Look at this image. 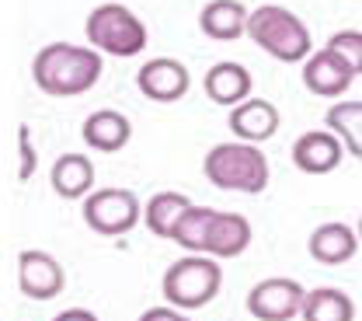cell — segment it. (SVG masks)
<instances>
[{"mask_svg": "<svg viewBox=\"0 0 362 321\" xmlns=\"http://www.w3.org/2000/svg\"><path fill=\"white\" fill-rule=\"evenodd\" d=\"M139 321H192V318H188V315H181L178 308H171V304H168V308H150V311H143Z\"/></svg>", "mask_w": 362, "mask_h": 321, "instance_id": "25", "label": "cell"}, {"mask_svg": "<svg viewBox=\"0 0 362 321\" xmlns=\"http://www.w3.org/2000/svg\"><path fill=\"white\" fill-rule=\"evenodd\" d=\"M307 290L289 276H272L247 290V315L255 321H293L303 315Z\"/></svg>", "mask_w": 362, "mask_h": 321, "instance_id": "7", "label": "cell"}, {"mask_svg": "<svg viewBox=\"0 0 362 321\" xmlns=\"http://www.w3.org/2000/svg\"><path fill=\"white\" fill-rule=\"evenodd\" d=\"M18 154H21V164H18V182H28V179L35 175V164H39V157H35L32 133H28V126H25V123L18 126Z\"/></svg>", "mask_w": 362, "mask_h": 321, "instance_id": "24", "label": "cell"}, {"mask_svg": "<svg viewBox=\"0 0 362 321\" xmlns=\"http://www.w3.org/2000/svg\"><path fill=\"white\" fill-rule=\"evenodd\" d=\"M352 81H356V74L349 70V63L338 60L327 46L317 49L314 56L303 63V84L317 98H341V94L352 88Z\"/></svg>", "mask_w": 362, "mask_h": 321, "instance_id": "12", "label": "cell"}, {"mask_svg": "<svg viewBox=\"0 0 362 321\" xmlns=\"http://www.w3.org/2000/svg\"><path fill=\"white\" fill-rule=\"evenodd\" d=\"M303 321H356V304L338 286H317L303 300Z\"/></svg>", "mask_w": 362, "mask_h": 321, "instance_id": "20", "label": "cell"}, {"mask_svg": "<svg viewBox=\"0 0 362 321\" xmlns=\"http://www.w3.org/2000/svg\"><path fill=\"white\" fill-rule=\"evenodd\" d=\"M143 220V206L133 188H98L84 199V224L94 234L122 237Z\"/></svg>", "mask_w": 362, "mask_h": 321, "instance_id": "6", "label": "cell"}, {"mask_svg": "<svg viewBox=\"0 0 362 321\" xmlns=\"http://www.w3.org/2000/svg\"><path fill=\"white\" fill-rule=\"evenodd\" d=\"M202 171H206V179L216 188H223V192H247V196L265 192L272 179L269 157L262 154V147L258 143H244V140L216 143L206 154Z\"/></svg>", "mask_w": 362, "mask_h": 321, "instance_id": "2", "label": "cell"}, {"mask_svg": "<svg viewBox=\"0 0 362 321\" xmlns=\"http://www.w3.org/2000/svg\"><path fill=\"white\" fill-rule=\"evenodd\" d=\"M136 88L143 91V98L150 101H160V105H171V101H181L185 94L192 91V74L181 60H171V56H153L139 67L136 74Z\"/></svg>", "mask_w": 362, "mask_h": 321, "instance_id": "8", "label": "cell"}, {"mask_svg": "<svg viewBox=\"0 0 362 321\" xmlns=\"http://www.w3.org/2000/svg\"><path fill=\"white\" fill-rule=\"evenodd\" d=\"M345 143L331 130H310L293 143V164L303 175H331L345 161Z\"/></svg>", "mask_w": 362, "mask_h": 321, "instance_id": "11", "label": "cell"}, {"mask_svg": "<svg viewBox=\"0 0 362 321\" xmlns=\"http://www.w3.org/2000/svg\"><path fill=\"white\" fill-rule=\"evenodd\" d=\"M52 321H98V315L88 311V308H66V311H59Z\"/></svg>", "mask_w": 362, "mask_h": 321, "instance_id": "26", "label": "cell"}, {"mask_svg": "<svg viewBox=\"0 0 362 321\" xmlns=\"http://www.w3.org/2000/svg\"><path fill=\"white\" fill-rule=\"evenodd\" d=\"M81 137L98 154H119L133 140V123H129V116H122L115 108H98L84 119Z\"/></svg>", "mask_w": 362, "mask_h": 321, "instance_id": "15", "label": "cell"}, {"mask_svg": "<svg viewBox=\"0 0 362 321\" xmlns=\"http://www.w3.org/2000/svg\"><path fill=\"white\" fill-rule=\"evenodd\" d=\"M18 286L32 300H52V297L63 293L66 273H63L59 259H52L49 252L28 248V252L18 255Z\"/></svg>", "mask_w": 362, "mask_h": 321, "instance_id": "9", "label": "cell"}, {"mask_svg": "<svg viewBox=\"0 0 362 321\" xmlns=\"http://www.w3.org/2000/svg\"><path fill=\"white\" fill-rule=\"evenodd\" d=\"M359 230L341 224V220H331V224H320V227L310 234L307 248H310V259L320 262V266H345L356 259L359 252Z\"/></svg>", "mask_w": 362, "mask_h": 321, "instance_id": "14", "label": "cell"}, {"mask_svg": "<svg viewBox=\"0 0 362 321\" xmlns=\"http://www.w3.org/2000/svg\"><path fill=\"white\" fill-rule=\"evenodd\" d=\"M220 286H223V273H220V259L213 255H185L178 262H171L160 279L164 300L178 311L206 308L209 300H216Z\"/></svg>", "mask_w": 362, "mask_h": 321, "instance_id": "4", "label": "cell"}, {"mask_svg": "<svg viewBox=\"0 0 362 321\" xmlns=\"http://www.w3.org/2000/svg\"><path fill=\"white\" fill-rule=\"evenodd\" d=\"M195 203L185 196V192H157V196H150V203L143 206V224L150 227V234H157V237H168L171 241V234L178 227V220L192 210Z\"/></svg>", "mask_w": 362, "mask_h": 321, "instance_id": "19", "label": "cell"}, {"mask_svg": "<svg viewBox=\"0 0 362 321\" xmlns=\"http://www.w3.org/2000/svg\"><path fill=\"white\" fill-rule=\"evenodd\" d=\"M247 21H251V11L240 0H209L199 11L202 35L216 43H237L240 35H247Z\"/></svg>", "mask_w": 362, "mask_h": 321, "instance_id": "16", "label": "cell"}, {"mask_svg": "<svg viewBox=\"0 0 362 321\" xmlns=\"http://www.w3.org/2000/svg\"><path fill=\"white\" fill-rule=\"evenodd\" d=\"M247 35L258 43V49H265L272 60L279 63H307L314 52L310 43V28L286 7L279 4H262L251 11L247 21Z\"/></svg>", "mask_w": 362, "mask_h": 321, "instance_id": "3", "label": "cell"}, {"mask_svg": "<svg viewBox=\"0 0 362 321\" xmlns=\"http://www.w3.org/2000/svg\"><path fill=\"white\" fill-rule=\"evenodd\" d=\"M90 49L108 52V56H139L146 49V25L136 18L126 4H98L84 21Z\"/></svg>", "mask_w": 362, "mask_h": 321, "instance_id": "5", "label": "cell"}, {"mask_svg": "<svg viewBox=\"0 0 362 321\" xmlns=\"http://www.w3.org/2000/svg\"><path fill=\"white\" fill-rule=\"evenodd\" d=\"M327 130L345 143V150L362 161V101H338L324 116Z\"/></svg>", "mask_w": 362, "mask_h": 321, "instance_id": "21", "label": "cell"}, {"mask_svg": "<svg viewBox=\"0 0 362 321\" xmlns=\"http://www.w3.org/2000/svg\"><path fill=\"white\" fill-rule=\"evenodd\" d=\"M52 192L63 199H88L94 188V161L88 154H63L49 171Z\"/></svg>", "mask_w": 362, "mask_h": 321, "instance_id": "18", "label": "cell"}, {"mask_svg": "<svg viewBox=\"0 0 362 321\" xmlns=\"http://www.w3.org/2000/svg\"><path fill=\"white\" fill-rule=\"evenodd\" d=\"M255 237V227L244 213H216L213 230H209V244H206V255L213 259H237L247 252Z\"/></svg>", "mask_w": 362, "mask_h": 321, "instance_id": "17", "label": "cell"}, {"mask_svg": "<svg viewBox=\"0 0 362 321\" xmlns=\"http://www.w3.org/2000/svg\"><path fill=\"white\" fill-rule=\"evenodd\" d=\"M202 88H206V98L223 105V108H233L240 101H247L251 91H255V81H251V70L237 60H223V63H213L202 77Z\"/></svg>", "mask_w": 362, "mask_h": 321, "instance_id": "13", "label": "cell"}, {"mask_svg": "<svg viewBox=\"0 0 362 321\" xmlns=\"http://www.w3.org/2000/svg\"><path fill=\"white\" fill-rule=\"evenodd\" d=\"M226 123H230V133L237 140H244V143H265L279 133V126H282V112L272 105L269 98H247V101H240V105H233L230 108V116H226Z\"/></svg>", "mask_w": 362, "mask_h": 321, "instance_id": "10", "label": "cell"}, {"mask_svg": "<svg viewBox=\"0 0 362 321\" xmlns=\"http://www.w3.org/2000/svg\"><path fill=\"white\" fill-rule=\"evenodd\" d=\"M327 49L338 56V60H345L349 63V70L362 77V32L359 28H345V32H334L331 39H327Z\"/></svg>", "mask_w": 362, "mask_h": 321, "instance_id": "23", "label": "cell"}, {"mask_svg": "<svg viewBox=\"0 0 362 321\" xmlns=\"http://www.w3.org/2000/svg\"><path fill=\"white\" fill-rule=\"evenodd\" d=\"M216 213H220V210H213V206H192V210L178 220V227H175V234H171V241L181 244L188 255H206L209 230H213Z\"/></svg>", "mask_w": 362, "mask_h": 321, "instance_id": "22", "label": "cell"}, {"mask_svg": "<svg viewBox=\"0 0 362 321\" xmlns=\"http://www.w3.org/2000/svg\"><path fill=\"white\" fill-rule=\"evenodd\" d=\"M356 230H359V241H362V217H359V224H356Z\"/></svg>", "mask_w": 362, "mask_h": 321, "instance_id": "27", "label": "cell"}, {"mask_svg": "<svg viewBox=\"0 0 362 321\" xmlns=\"http://www.w3.org/2000/svg\"><path fill=\"white\" fill-rule=\"evenodd\" d=\"M101 52L74 43H49L32 60V77L42 94L52 98H77L90 91L101 77Z\"/></svg>", "mask_w": 362, "mask_h": 321, "instance_id": "1", "label": "cell"}]
</instances>
